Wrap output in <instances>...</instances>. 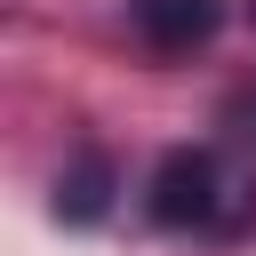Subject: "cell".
I'll list each match as a JSON object with an SVG mask.
<instances>
[{"instance_id": "obj_4", "label": "cell", "mask_w": 256, "mask_h": 256, "mask_svg": "<svg viewBox=\"0 0 256 256\" xmlns=\"http://www.w3.org/2000/svg\"><path fill=\"white\" fill-rule=\"evenodd\" d=\"M216 128L240 144V152H256V80H240L232 96H224V112H216Z\"/></svg>"}, {"instance_id": "obj_3", "label": "cell", "mask_w": 256, "mask_h": 256, "mask_svg": "<svg viewBox=\"0 0 256 256\" xmlns=\"http://www.w3.org/2000/svg\"><path fill=\"white\" fill-rule=\"evenodd\" d=\"M112 184H120V176H112L104 152H72V168L56 176V216H64V224H96V216L112 208Z\"/></svg>"}, {"instance_id": "obj_2", "label": "cell", "mask_w": 256, "mask_h": 256, "mask_svg": "<svg viewBox=\"0 0 256 256\" xmlns=\"http://www.w3.org/2000/svg\"><path fill=\"white\" fill-rule=\"evenodd\" d=\"M128 24L152 56H192L216 40L224 24V0H128Z\"/></svg>"}, {"instance_id": "obj_1", "label": "cell", "mask_w": 256, "mask_h": 256, "mask_svg": "<svg viewBox=\"0 0 256 256\" xmlns=\"http://www.w3.org/2000/svg\"><path fill=\"white\" fill-rule=\"evenodd\" d=\"M144 208H152L160 232L240 240L256 224V168L240 160V144H176V152H160V168L144 184Z\"/></svg>"}, {"instance_id": "obj_5", "label": "cell", "mask_w": 256, "mask_h": 256, "mask_svg": "<svg viewBox=\"0 0 256 256\" xmlns=\"http://www.w3.org/2000/svg\"><path fill=\"white\" fill-rule=\"evenodd\" d=\"M248 24H256V0H248Z\"/></svg>"}]
</instances>
